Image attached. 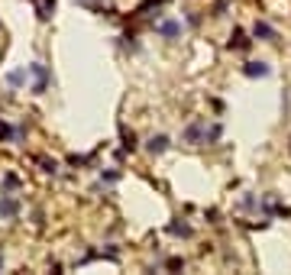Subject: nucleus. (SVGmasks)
Returning a JSON list of instances; mask_svg holds the SVG:
<instances>
[{"instance_id":"f257e3e1","label":"nucleus","mask_w":291,"mask_h":275,"mask_svg":"<svg viewBox=\"0 0 291 275\" xmlns=\"http://www.w3.org/2000/svg\"><path fill=\"white\" fill-rule=\"evenodd\" d=\"M26 72L32 74V94H46V88H48V68L42 65V62H32Z\"/></svg>"},{"instance_id":"f03ea898","label":"nucleus","mask_w":291,"mask_h":275,"mask_svg":"<svg viewBox=\"0 0 291 275\" xmlns=\"http://www.w3.org/2000/svg\"><path fill=\"white\" fill-rule=\"evenodd\" d=\"M182 32H184L182 20H158V23H156V36L168 39V42H175V39L182 36Z\"/></svg>"},{"instance_id":"7ed1b4c3","label":"nucleus","mask_w":291,"mask_h":275,"mask_svg":"<svg viewBox=\"0 0 291 275\" xmlns=\"http://www.w3.org/2000/svg\"><path fill=\"white\" fill-rule=\"evenodd\" d=\"M204 130H207V120H194V123H188L182 140L191 142V146H198V142H204Z\"/></svg>"},{"instance_id":"20e7f679","label":"nucleus","mask_w":291,"mask_h":275,"mask_svg":"<svg viewBox=\"0 0 291 275\" xmlns=\"http://www.w3.org/2000/svg\"><path fill=\"white\" fill-rule=\"evenodd\" d=\"M268 72H272V68H268L266 62H246V65H242V74H246V78H266Z\"/></svg>"},{"instance_id":"39448f33","label":"nucleus","mask_w":291,"mask_h":275,"mask_svg":"<svg viewBox=\"0 0 291 275\" xmlns=\"http://www.w3.org/2000/svg\"><path fill=\"white\" fill-rule=\"evenodd\" d=\"M16 214H20V201H13V198H0V217L13 220Z\"/></svg>"},{"instance_id":"423d86ee","label":"nucleus","mask_w":291,"mask_h":275,"mask_svg":"<svg viewBox=\"0 0 291 275\" xmlns=\"http://www.w3.org/2000/svg\"><path fill=\"white\" fill-rule=\"evenodd\" d=\"M252 36L262 39V42H275V39H278V36H275V30H272L268 23H256V26H252Z\"/></svg>"},{"instance_id":"0eeeda50","label":"nucleus","mask_w":291,"mask_h":275,"mask_svg":"<svg viewBox=\"0 0 291 275\" xmlns=\"http://www.w3.org/2000/svg\"><path fill=\"white\" fill-rule=\"evenodd\" d=\"M168 146H172V142H168V136H152V140H149V146H146V149H149L152 156H162Z\"/></svg>"},{"instance_id":"6e6552de","label":"nucleus","mask_w":291,"mask_h":275,"mask_svg":"<svg viewBox=\"0 0 291 275\" xmlns=\"http://www.w3.org/2000/svg\"><path fill=\"white\" fill-rule=\"evenodd\" d=\"M6 84H10V88H23L26 84V68H13V72H6Z\"/></svg>"},{"instance_id":"1a4fd4ad","label":"nucleus","mask_w":291,"mask_h":275,"mask_svg":"<svg viewBox=\"0 0 291 275\" xmlns=\"http://www.w3.org/2000/svg\"><path fill=\"white\" fill-rule=\"evenodd\" d=\"M36 4V13H39V20H48L55 13V0H32Z\"/></svg>"},{"instance_id":"9d476101","label":"nucleus","mask_w":291,"mask_h":275,"mask_svg":"<svg viewBox=\"0 0 291 275\" xmlns=\"http://www.w3.org/2000/svg\"><path fill=\"white\" fill-rule=\"evenodd\" d=\"M168 233H172V236H184V240L194 236L191 224H184V220H182V224H178V220H175V224H168Z\"/></svg>"},{"instance_id":"9b49d317","label":"nucleus","mask_w":291,"mask_h":275,"mask_svg":"<svg viewBox=\"0 0 291 275\" xmlns=\"http://www.w3.org/2000/svg\"><path fill=\"white\" fill-rule=\"evenodd\" d=\"M249 42H252V39H246V32H242V30H233L230 49H249Z\"/></svg>"},{"instance_id":"f8f14e48","label":"nucleus","mask_w":291,"mask_h":275,"mask_svg":"<svg viewBox=\"0 0 291 275\" xmlns=\"http://www.w3.org/2000/svg\"><path fill=\"white\" fill-rule=\"evenodd\" d=\"M220 133H224V126H220V123H210V126L204 130V142H217Z\"/></svg>"},{"instance_id":"ddd939ff","label":"nucleus","mask_w":291,"mask_h":275,"mask_svg":"<svg viewBox=\"0 0 291 275\" xmlns=\"http://www.w3.org/2000/svg\"><path fill=\"white\" fill-rule=\"evenodd\" d=\"M120 136H123V149H130V152H133V149H136V133L123 126V130H120Z\"/></svg>"},{"instance_id":"4468645a","label":"nucleus","mask_w":291,"mask_h":275,"mask_svg":"<svg viewBox=\"0 0 291 275\" xmlns=\"http://www.w3.org/2000/svg\"><path fill=\"white\" fill-rule=\"evenodd\" d=\"M6 140H13V126L0 120V142H6Z\"/></svg>"},{"instance_id":"2eb2a0df","label":"nucleus","mask_w":291,"mask_h":275,"mask_svg":"<svg viewBox=\"0 0 291 275\" xmlns=\"http://www.w3.org/2000/svg\"><path fill=\"white\" fill-rule=\"evenodd\" d=\"M100 178H104V182H107V184H114L116 178H120V172H100Z\"/></svg>"},{"instance_id":"dca6fc26","label":"nucleus","mask_w":291,"mask_h":275,"mask_svg":"<svg viewBox=\"0 0 291 275\" xmlns=\"http://www.w3.org/2000/svg\"><path fill=\"white\" fill-rule=\"evenodd\" d=\"M168 269H184V259L182 256H172L168 259Z\"/></svg>"},{"instance_id":"f3484780","label":"nucleus","mask_w":291,"mask_h":275,"mask_svg":"<svg viewBox=\"0 0 291 275\" xmlns=\"http://www.w3.org/2000/svg\"><path fill=\"white\" fill-rule=\"evenodd\" d=\"M16 184H20L16 175H6V178H4V188H16Z\"/></svg>"},{"instance_id":"a211bd4d","label":"nucleus","mask_w":291,"mask_h":275,"mask_svg":"<svg viewBox=\"0 0 291 275\" xmlns=\"http://www.w3.org/2000/svg\"><path fill=\"white\" fill-rule=\"evenodd\" d=\"M0 269H4V250H0Z\"/></svg>"}]
</instances>
